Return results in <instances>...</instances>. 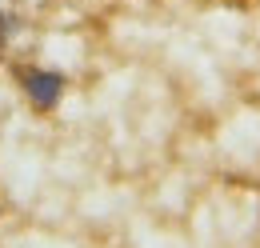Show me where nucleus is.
<instances>
[{
    "label": "nucleus",
    "mask_w": 260,
    "mask_h": 248,
    "mask_svg": "<svg viewBox=\"0 0 260 248\" xmlns=\"http://www.w3.org/2000/svg\"><path fill=\"white\" fill-rule=\"evenodd\" d=\"M60 88H64V80L56 72H48V68L24 72V92H28V100H32L36 108H52L60 100Z\"/></svg>",
    "instance_id": "f257e3e1"
}]
</instances>
